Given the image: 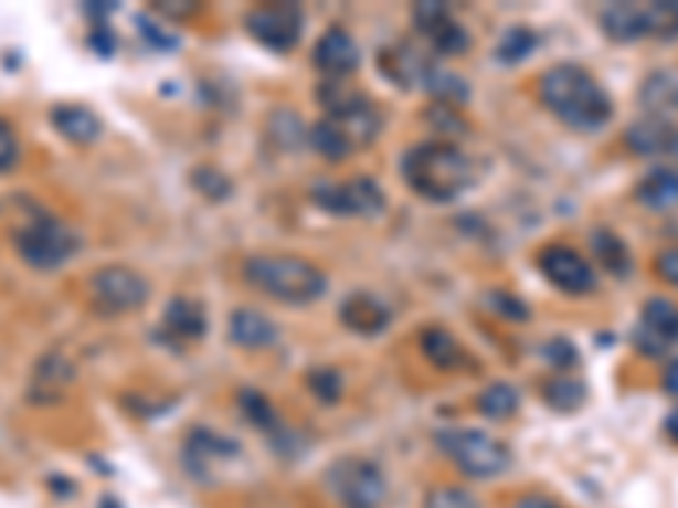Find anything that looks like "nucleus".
<instances>
[{"label":"nucleus","mask_w":678,"mask_h":508,"mask_svg":"<svg viewBox=\"0 0 678 508\" xmlns=\"http://www.w3.org/2000/svg\"><path fill=\"white\" fill-rule=\"evenodd\" d=\"M540 102L570 129H601L614 102L604 92V85L580 65H553L540 75Z\"/></svg>","instance_id":"obj_1"},{"label":"nucleus","mask_w":678,"mask_h":508,"mask_svg":"<svg viewBox=\"0 0 678 508\" xmlns=\"http://www.w3.org/2000/svg\"><path fill=\"white\" fill-rule=\"evenodd\" d=\"M475 160L455 142H421L407 149L404 180L407 187L434 203L458 200L475 183Z\"/></svg>","instance_id":"obj_2"},{"label":"nucleus","mask_w":678,"mask_h":508,"mask_svg":"<svg viewBox=\"0 0 678 508\" xmlns=\"http://www.w3.org/2000/svg\"><path fill=\"white\" fill-rule=\"evenodd\" d=\"M245 282L288 305H309L326 292V275L296 254H255L245 262Z\"/></svg>","instance_id":"obj_3"},{"label":"nucleus","mask_w":678,"mask_h":508,"mask_svg":"<svg viewBox=\"0 0 678 508\" xmlns=\"http://www.w3.org/2000/svg\"><path fill=\"white\" fill-rule=\"evenodd\" d=\"M438 447L472 478H496L512 465V451L486 431L452 427L438 434Z\"/></svg>","instance_id":"obj_4"},{"label":"nucleus","mask_w":678,"mask_h":508,"mask_svg":"<svg viewBox=\"0 0 678 508\" xmlns=\"http://www.w3.org/2000/svg\"><path fill=\"white\" fill-rule=\"evenodd\" d=\"M14 247L31 268L52 272L78 251V234L59 218H34L28 227L18 231Z\"/></svg>","instance_id":"obj_5"},{"label":"nucleus","mask_w":678,"mask_h":508,"mask_svg":"<svg viewBox=\"0 0 678 508\" xmlns=\"http://www.w3.org/2000/svg\"><path fill=\"white\" fill-rule=\"evenodd\" d=\"M326 485L343 508H383L386 501V478L373 462H360V457L336 462L326 475Z\"/></svg>","instance_id":"obj_6"},{"label":"nucleus","mask_w":678,"mask_h":508,"mask_svg":"<svg viewBox=\"0 0 678 508\" xmlns=\"http://www.w3.org/2000/svg\"><path fill=\"white\" fill-rule=\"evenodd\" d=\"M316 203L329 214L343 218H373L383 211V190L370 177H353L343 183H322L316 187Z\"/></svg>","instance_id":"obj_7"},{"label":"nucleus","mask_w":678,"mask_h":508,"mask_svg":"<svg viewBox=\"0 0 678 508\" xmlns=\"http://www.w3.org/2000/svg\"><path fill=\"white\" fill-rule=\"evenodd\" d=\"M92 295L103 313L123 316V313H136L139 305L147 301L150 288H147V282H142V275H136L133 268L109 265L92 278Z\"/></svg>","instance_id":"obj_8"},{"label":"nucleus","mask_w":678,"mask_h":508,"mask_svg":"<svg viewBox=\"0 0 678 508\" xmlns=\"http://www.w3.org/2000/svg\"><path fill=\"white\" fill-rule=\"evenodd\" d=\"M678 342V305L671 298H648L642 309V326L635 332V346L648 360H661V356Z\"/></svg>","instance_id":"obj_9"},{"label":"nucleus","mask_w":678,"mask_h":508,"mask_svg":"<svg viewBox=\"0 0 678 508\" xmlns=\"http://www.w3.org/2000/svg\"><path fill=\"white\" fill-rule=\"evenodd\" d=\"M248 31L272 51H293L303 38V11L296 4H262L248 14Z\"/></svg>","instance_id":"obj_10"},{"label":"nucleus","mask_w":678,"mask_h":508,"mask_svg":"<svg viewBox=\"0 0 678 508\" xmlns=\"http://www.w3.org/2000/svg\"><path fill=\"white\" fill-rule=\"evenodd\" d=\"M540 272L547 275L550 285H557L566 295H587L597 288V275H594L591 262L566 244H550L540 254Z\"/></svg>","instance_id":"obj_11"},{"label":"nucleus","mask_w":678,"mask_h":508,"mask_svg":"<svg viewBox=\"0 0 678 508\" xmlns=\"http://www.w3.org/2000/svg\"><path fill=\"white\" fill-rule=\"evenodd\" d=\"M380 68L383 75L404 85V88H424L427 85V75L434 72V59L427 51H421L417 44L411 41H401L394 47H386L380 55Z\"/></svg>","instance_id":"obj_12"},{"label":"nucleus","mask_w":678,"mask_h":508,"mask_svg":"<svg viewBox=\"0 0 678 508\" xmlns=\"http://www.w3.org/2000/svg\"><path fill=\"white\" fill-rule=\"evenodd\" d=\"M312 62L322 75L343 82L347 75L357 72L360 65V47L357 41L343 31V28H329L319 41H316V51H312Z\"/></svg>","instance_id":"obj_13"},{"label":"nucleus","mask_w":678,"mask_h":508,"mask_svg":"<svg viewBox=\"0 0 678 508\" xmlns=\"http://www.w3.org/2000/svg\"><path fill=\"white\" fill-rule=\"evenodd\" d=\"M339 319H343L347 329L360 332V336H377L391 326V309L377 298V295H367V292H357L350 295L343 305H339Z\"/></svg>","instance_id":"obj_14"},{"label":"nucleus","mask_w":678,"mask_h":508,"mask_svg":"<svg viewBox=\"0 0 678 508\" xmlns=\"http://www.w3.org/2000/svg\"><path fill=\"white\" fill-rule=\"evenodd\" d=\"M72 387V363L62 360V356H44V360L34 367V377H31V400L34 403H59Z\"/></svg>","instance_id":"obj_15"},{"label":"nucleus","mask_w":678,"mask_h":508,"mask_svg":"<svg viewBox=\"0 0 678 508\" xmlns=\"http://www.w3.org/2000/svg\"><path fill=\"white\" fill-rule=\"evenodd\" d=\"M601 28L611 41L632 44V41H645L648 38V24H645V4H611L601 11Z\"/></svg>","instance_id":"obj_16"},{"label":"nucleus","mask_w":678,"mask_h":508,"mask_svg":"<svg viewBox=\"0 0 678 508\" xmlns=\"http://www.w3.org/2000/svg\"><path fill=\"white\" fill-rule=\"evenodd\" d=\"M227 336L245 349H265L278 339V326L258 309H237L227 322Z\"/></svg>","instance_id":"obj_17"},{"label":"nucleus","mask_w":678,"mask_h":508,"mask_svg":"<svg viewBox=\"0 0 678 508\" xmlns=\"http://www.w3.org/2000/svg\"><path fill=\"white\" fill-rule=\"evenodd\" d=\"M231 457H237V444H231L227 437H221L214 431H193L187 441V462L201 472L231 465Z\"/></svg>","instance_id":"obj_18"},{"label":"nucleus","mask_w":678,"mask_h":508,"mask_svg":"<svg viewBox=\"0 0 678 508\" xmlns=\"http://www.w3.org/2000/svg\"><path fill=\"white\" fill-rule=\"evenodd\" d=\"M675 139V126L661 116H645L642 123H635L624 133V142L638 157H658V152H668Z\"/></svg>","instance_id":"obj_19"},{"label":"nucleus","mask_w":678,"mask_h":508,"mask_svg":"<svg viewBox=\"0 0 678 508\" xmlns=\"http://www.w3.org/2000/svg\"><path fill=\"white\" fill-rule=\"evenodd\" d=\"M52 126H55L65 139H72V142H78V146L95 142V139H99V133H103L99 116H95L92 109H85V106H55V109H52Z\"/></svg>","instance_id":"obj_20"},{"label":"nucleus","mask_w":678,"mask_h":508,"mask_svg":"<svg viewBox=\"0 0 678 508\" xmlns=\"http://www.w3.org/2000/svg\"><path fill=\"white\" fill-rule=\"evenodd\" d=\"M635 197H638V203H645L648 211H671V208H678V170H671V167L651 170L638 183Z\"/></svg>","instance_id":"obj_21"},{"label":"nucleus","mask_w":678,"mask_h":508,"mask_svg":"<svg viewBox=\"0 0 678 508\" xmlns=\"http://www.w3.org/2000/svg\"><path fill=\"white\" fill-rule=\"evenodd\" d=\"M163 329L173 332L177 339H201L208 332V316L201 301L193 298H173L163 313Z\"/></svg>","instance_id":"obj_22"},{"label":"nucleus","mask_w":678,"mask_h":508,"mask_svg":"<svg viewBox=\"0 0 678 508\" xmlns=\"http://www.w3.org/2000/svg\"><path fill=\"white\" fill-rule=\"evenodd\" d=\"M421 352L427 356V363H434L438 370H462L468 363L462 342L448 329H438V326L421 336Z\"/></svg>","instance_id":"obj_23"},{"label":"nucleus","mask_w":678,"mask_h":508,"mask_svg":"<svg viewBox=\"0 0 678 508\" xmlns=\"http://www.w3.org/2000/svg\"><path fill=\"white\" fill-rule=\"evenodd\" d=\"M642 102L651 116H668L678 109V75L671 72H651L642 85Z\"/></svg>","instance_id":"obj_24"},{"label":"nucleus","mask_w":678,"mask_h":508,"mask_svg":"<svg viewBox=\"0 0 678 508\" xmlns=\"http://www.w3.org/2000/svg\"><path fill=\"white\" fill-rule=\"evenodd\" d=\"M309 142H312V149L319 152V157H326V160H347L350 152L357 149V146L350 142V136H347L343 129H339L329 116H326L322 123L312 126Z\"/></svg>","instance_id":"obj_25"},{"label":"nucleus","mask_w":678,"mask_h":508,"mask_svg":"<svg viewBox=\"0 0 678 508\" xmlns=\"http://www.w3.org/2000/svg\"><path fill=\"white\" fill-rule=\"evenodd\" d=\"M591 244H594V254L601 258V265H604L611 275L624 278L627 272H632V251H627V244H624L614 231H597Z\"/></svg>","instance_id":"obj_26"},{"label":"nucleus","mask_w":678,"mask_h":508,"mask_svg":"<svg viewBox=\"0 0 678 508\" xmlns=\"http://www.w3.org/2000/svg\"><path fill=\"white\" fill-rule=\"evenodd\" d=\"M645 24H648V38L675 41L678 38V0H655V4H645Z\"/></svg>","instance_id":"obj_27"},{"label":"nucleus","mask_w":678,"mask_h":508,"mask_svg":"<svg viewBox=\"0 0 678 508\" xmlns=\"http://www.w3.org/2000/svg\"><path fill=\"white\" fill-rule=\"evenodd\" d=\"M516 406H519V393L509 383H492L489 390H481V396H478V411L486 414V417H492V421L512 417Z\"/></svg>","instance_id":"obj_28"},{"label":"nucleus","mask_w":678,"mask_h":508,"mask_svg":"<svg viewBox=\"0 0 678 508\" xmlns=\"http://www.w3.org/2000/svg\"><path fill=\"white\" fill-rule=\"evenodd\" d=\"M424 38L434 44V51H438V55H462V51L468 47V34H465V28L455 21V18H445L442 24H434V28H427L424 31Z\"/></svg>","instance_id":"obj_29"},{"label":"nucleus","mask_w":678,"mask_h":508,"mask_svg":"<svg viewBox=\"0 0 678 508\" xmlns=\"http://www.w3.org/2000/svg\"><path fill=\"white\" fill-rule=\"evenodd\" d=\"M584 400H587V387L580 380L560 377V380L547 383V403L557 406V411H563V414H573Z\"/></svg>","instance_id":"obj_30"},{"label":"nucleus","mask_w":678,"mask_h":508,"mask_svg":"<svg viewBox=\"0 0 678 508\" xmlns=\"http://www.w3.org/2000/svg\"><path fill=\"white\" fill-rule=\"evenodd\" d=\"M532 47H537V34H532L529 28H509V31L502 34L499 47H496V55H499V62L516 65V62H522V59L532 55Z\"/></svg>","instance_id":"obj_31"},{"label":"nucleus","mask_w":678,"mask_h":508,"mask_svg":"<svg viewBox=\"0 0 678 508\" xmlns=\"http://www.w3.org/2000/svg\"><path fill=\"white\" fill-rule=\"evenodd\" d=\"M424 508H478V501H475L472 491L448 485V488H434V491H427Z\"/></svg>","instance_id":"obj_32"},{"label":"nucleus","mask_w":678,"mask_h":508,"mask_svg":"<svg viewBox=\"0 0 678 508\" xmlns=\"http://www.w3.org/2000/svg\"><path fill=\"white\" fill-rule=\"evenodd\" d=\"M309 390H312L319 400L332 403V400H339V393H343V380H339L336 370H312V373H309Z\"/></svg>","instance_id":"obj_33"},{"label":"nucleus","mask_w":678,"mask_h":508,"mask_svg":"<svg viewBox=\"0 0 678 508\" xmlns=\"http://www.w3.org/2000/svg\"><path fill=\"white\" fill-rule=\"evenodd\" d=\"M241 406H245V414H248V421L252 424H258V427H272L275 424V411H272V403L262 396V393H241Z\"/></svg>","instance_id":"obj_34"},{"label":"nucleus","mask_w":678,"mask_h":508,"mask_svg":"<svg viewBox=\"0 0 678 508\" xmlns=\"http://www.w3.org/2000/svg\"><path fill=\"white\" fill-rule=\"evenodd\" d=\"M655 272H658L661 282L678 288V247H665V251L655 254Z\"/></svg>","instance_id":"obj_35"},{"label":"nucleus","mask_w":678,"mask_h":508,"mask_svg":"<svg viewBox=\"0 0 678 508\" xmlns=\"http://www.w3.org/2000/svg\"><path fill=\"white\" fill-rule=\"evenodd\" d=\"M18 160V139H14V129L0 119V173H8Z\"/></svg>","instance_id":"obj_36"},{"label":"nucleus","mask_w":678,"mask_h":508,"mask_svg":"<svg viewBox=\"0 0 678 508\" xmlns=\"http://www.w3.org/2000/svg\"><path fill=\"white\" fill-rule=\"evenodd\" d=\"M492 298H496L499 313H506L512 319H526V305H519V298H512V295H492Z\"/></svg>","instance_id":"obj_37"},{"label":"nucleus","mask_w":678,"mask_h":508,"mask_svg":"<svg viewBox=\"0 0 678 508\" xmlns=\"http://www.w3.org/2000/svg\"><path fill=\"white\" fill-rule=\"evenodd\" d=\"M547 352H553V356H557L553 363H560V367H573V363H576V360H573L576 349H573L570 342H563V339H560V342H550V346H547Z\"/></svg>","instance_id":"obj_38"},{"label":"nucleus","mask_w":678,"mask_h":508,"mask_svg":"<svg viewBox=\"0 0 678 508\" xmlns=\"http://www.w3.org/2000/svg\"><path fill=\"white\" fill-rule=\"evenodd\" d=\"M509 508H560V505L553 498H543V495H522Z\"/></svg>","instance_id":"obj_39"},{"label":"nucleus","mask_w":678,"mask_h":508,"mask_svg":"<svg viewBox=\"0 0 678 508\" xmlns=\"http://www.w3.org/2000/svg\"><path fill=\"white\" fill-rule=\"evenodd\" d=\"M665 393L678 396V356H675V360L668 363V370H665Z\"/></svg>","instance_id":"obj_40"},{"label":"nucleus","mask_w":678,"mask_h":508,"mask_svg":"<svg viewBox=\"0 0 678 508\" xmlns=\"http://www.w3.org/2000/svg\"><path fill=\"white\" fill-rule=\"evenodd\" d=\"M665 431H668V437H675V441H678V411H671V414H668Z\"/></svg>","instance_id":"obj_41"},{"label":"nucleus","mask_w":678,"mask_h":508,"mask_svg":"<svg viewBox=\"0 0 678 508\" xmlns=\"http://www.w3.org/2000/svg\"><path fill=\"white\" fill-rule=\"evenodd\" d=\"M668 152L678 160V129H675V139H671V149H668Z\"/></svg>","instance_id":"obj_42"}]
</instances>
